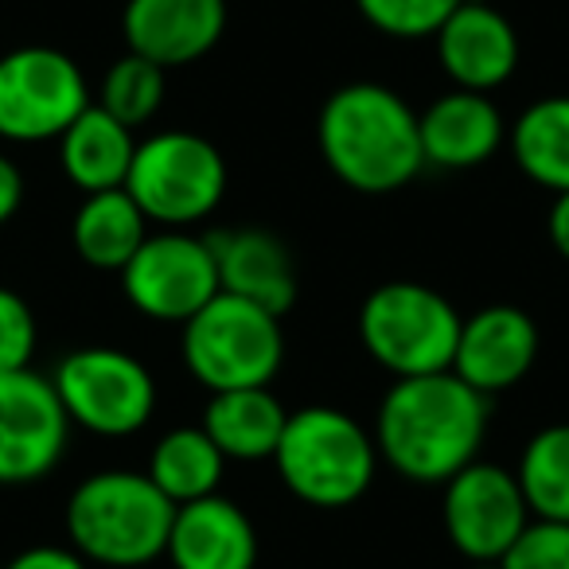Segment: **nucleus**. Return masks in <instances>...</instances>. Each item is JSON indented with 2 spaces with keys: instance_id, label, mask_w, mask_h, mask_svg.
Returning <instances> with one entry per match:
<instances>
[{
  "instance_id": "39448f33",
  "label": "nucleus",
  "mask_w": 569,
  "mask_h": 569,
  "mask_svg": "<svg viewBox=\"0 0 569 569\" xmlns=\"http://www.w3.org/2000/svg\"><path fill=\"white\" fill-rule=\"evenodd\" d=\"M460 325L449 301L418 281L379 284L359 309V340L367 356L395 379L452 371Z\"/></svg>"
},
{
  "instance_id": "2f4dec72",
  "label": "nucleus",
  "mask_w": 569,
  "mask_h": 569,
  "mask_svg": "<svg viewBox=\"0 0 569 569\" xmlns=\"http://www.w3.org/2000/svg\"><path fill=\"white\" fill-rule=\"evenodd\" d=\"M472 569H503L499 561H472Z\"/></svg>"
},
{
  "instance_id": "412c9836",
  "label": "nucleus",
  "mask_w": 569,
  "mask_h": 569,
  "mask_svg": "<svg viewBox=\"0 0 569 569\" xmlns=\"http://www.w3.org/2000/svg\"><path fill=\"white\" fill-rule=\"evenodd\" d=\"M144 227H149V219H144V211L133 203V196L126 188L94 191L74 211L71 242L87 266L121 273L133 261V253L141 250L144 238H149Z\"/></svg>"
},
{
  "instance_id": "bb28decb",
  "label": "nucleus",
  "mask_w": 569,
  "mask_h": 569,
  "mask_svg": "<svg viewBox=\"0 0 569 569\" xmlns=\"http://www.w3.org/2000/svg\"><path fill=\"white\" fill-rule=\"evenodd\" d=\"M503 569H569V522L535 519L503 553Z\"/></svg>"
},
{
  "instance_id": "c85d7f7f",
  "label": "nucleus",
  "mask_w": 569,
  "mask_h": 569,
  "mask_svg": "<svg viewBox=\"0 0 569 569\" xmlns=\"http://www.w3.org/2000/svg\"><path fill=\"white\" fill-rule=\"evenodd\" d=\"M4 569H90V561L79 550H63V546H32V550L17 553Z\"/></svg>"
},
{
  "instance_id": "6ab92c4d",
  "label": "nucleus",
  "mask_w": 569,
  "mask_h": 569,
  "mask_svg": "<svg viewBox=\"0 0 569 569\" xmlns=\"http://www.w3.org/2000/svg\"><path fill=\"white\" fill-rule=\"evenodd\" d=\"M133 152H137L133 129L121 126L113 113H106L94 102L59 137V164H63L67 180L79 191H87V196L126 188Z\"/></svg>"
},
{
  "instance_id": "a211bd4d",
  "label": "nucleus",
  "mask_w": 569,
  "mask_h": 569,
  "mask_svg": "<svg viewBox=\"0 0 569 569\" xmlns=\"http://www.w3.org/2000/svg\"><path fill=\"white\" fill-rule=\"evenodd\" d=\"M211 250L219 261L222 293L261 305L273 317H284L297 301L293 258L269 230H227L211 234Z\"/></svg>"
},
{
  "instance_id": "f3484780",
  "label": "nucleus",
  "mask_w": 569,
  "mask_h": 569,
  "mask_svg": "<svg viewBox=\"0 0 569 569\" xmlns=\"http://www.w3.org/2000/svg\"><path fill=\"white\" fill-rule=\"evenodd\" d=\"M418 129L426 164L452 168V172L480 168L483 160L496 157L507 137L499 106L476 90H452L437 98L426 113H418Z\"/></svg>"
},
{
  "instance_id": "7c9ffc66",
  "label": "nucleus",
  "mask_w": 569,
  "mask_h": 569,
  "mask_svg": "<svg viewBox=\"0 0 569 569\" xmlns=\"http://www.w3.org/2000/svg\"><path fill=\"white\" fill-rule=\"evenodd\" d=\"M550 242H553V250L561 253V258L569 261V191H561L558 199H553V207H550Z\"/></svg>"
},
{
  "instance_id": "b1692460",
  "label": "nucleus",
  "mask_w": 569,
  "mask_h": 569,
  "mask_svg": "<svg viewBox=\"0 0 569 569\" xmlns=\"http://www.w3.org/2000/svg\"><path fill=\"white\" fill-rule=\"evenodd\" d=\"M515 480L535 519L569 522V426H550L530 437Z\"/></svg>"
},
{
  "instance_id": "6e6552de",
  "label": "nucleus",
  "mask_w": 569,
  "mask_h": 569,
  "mask_svg": "<svg viewBox=\"0 0 569 569\" xmlns=\"http://www.w3.org/2000/svg\"><path fill=\"white\" fill-rule=\"evenodd\" d=\"M87 106V74L67 51L17 48L0 56V137L4 141H59Z\"/></svg>"
},
{
  "instance_id": "c756f323",
  "label": "nucleus",
  "mask_w": 569,
  "mask_h": 569,
  "mask_svg": "<svg viewBox=\"0 0 569 569\" xmlns=\"http://www.w3.org/2000/svg\"><path fill=\"white\" fill-rule=\"evenodd\" d=\"M20 199H24V176H20V168L0 152V227L12 222V214L20 211Z\"/></svg>"
},
{
  "instance_id": "f8f14e48",
  "label": "nucleus",
  "mask_w": 569,
  "mask_h": 569,
  "mask_svg": "<svg viewBox=\"0 0 569 569\" xmlns=\"http://www.w3.org/2000/svg\"><path fill=\"white\" fill-rule=\"evenodd\" d=\"M71 418L51 379L28 371L0 375V483H36L67 452Z\"/></svg>"
},
{
  "instance_id": "393cba45",
  "label": "nucleus",
  "mask_w": 569,
  "mask_h": 569,
  "mask_svg": "<svg viewBox=\"0 0 569 569\" xmlns=\"http://www.w3.org/2000/svg\"><path fill=\"white\" fill-rule=\"evenodd\" d=\"M164 90H168L164 67H157L152 59L137 56V51H126V56L106 71L98 106H102L106 113H113L121 126L141 129L160 113V106H164Z\"/></svg>"
},
{
  "instance_id": "1a4fd4ad",
  "label": "nucleus",
  "mask_w": 569,
  "mask_h": 569,
  "mask_svg": "<svg viewBox=\"0 0 569 569\" xmlns=\"http://www.w3.org/2000/svg\"><path fill=\"white\" fill-rule=\"evenodd\" d=\"M51 382L67 418L98 437L137 433L157 410V382L149 367L118 348L71 351Z\"/></svg>"
},
{
  "instance_id": "423d86ee",
  "label": "nucleus",
  "mask_w": 569,
  "mask_h": 569,
  "mask_svg": "<svg viewBox=\"0 0 569 569\" xmlns=\"http://www.w3.org/2000/svg\"><path fill=\"white\" fill-rule=\"evenodd\" d=\"M281 317L234 293H219L183 325V363L211 395L269 387L281 371Z\"/></svg>"
},
{
  "instance_id": "f257e3e1",
  "label": "nucleus",
  "mask_w": 569,
  "mask_h": 569,
  "mask_svg": "<svg viewBox=\"0 0 569 569\" xmlns=\"http://www.w3.org/2000/svg\"><path fill=\"white\" fill-rule=\"evenodd\" d=\"M488 433V395L452 371L398 379L375 421L379 457L413 483H449Z\"/></svg>"
},
{
  "instance_id": "0eeeda50",
  "label": "nucleus",
  "mask_w": 569,
  "mask_h": 569,
  "mask_svg": "<svg viewBox=\"0 0 569 569\" xmlns=\"http://www.w3.org/2000/svg\"><path fill=\"white\" fill-rule=\"evenodd\" d=\"M126 191L149 222L183 230L207 219L227 196V160L207 137L168 129L137 141Z\"/></svg>"
},
{
  "instance_id": "5701e85b",
  "label": "nucleus",
  "mask_w": 569,
  "mask_h": 569,
  "mask_svg": "<svg viewBox=\"0 0 569 569\" xmlns=\"http://www.w3.org/2000/svg\"><path fill=\"white\" fill-rule=\"evenodd\" d=\"M511 157L538 188L569 191V94L527 106L507 133Z\"/></svg>"
},
{
  "instance_id": "4468645a",
  "label": "nucleus",
  "mask_w": 569,
  "mask_h": 569,
  "mask_svg": "<svg viewBox=\"0 0 569 569\" xmlns=\"http://www.w3.org/2000/svg\"><path fill=\"white\" fill-rule=\"evenodd\" d=\"M121 32L129 51L164 71L196 63L227 32V0H129Z\"/></svg>"
},
{
  "instance_id": "4be33fe9",
  "label": "nucleus",
  "mask_w": 569,
  "mask_h": 569,
  "mask_svg": "<svg viewBox=\"0 0 569 569\" xmlns=\"http://www.w3.org/2000/svg\"><path fill=\"white\" fill-rule=\"evenodd\" d=\"M222 468H227V457H222L219 445L207 437V429L183 426L160 437L144 472H149V480L180 507V503H196V499L214 496L222 483Z\"/></svg>"
},
{
  "instance_id": "20e7f679",
  "label": "nucleus",
  "mask_w": 569,
  "mask_h": 569,
  "mask_svg": "<svg viewBox=\"0 0 569 569\" xmlns=\"http://www.w3.org/2000/svg\"><path fill=\"white\" fill-rule=\"evenodd\" d=\"M273 465L301 503L340 511L367 496L379 468V445L336 406H305L284 421Z\"/></svg>"
},
{
  "instance_id": "a878e982",
  "label": "nucleus",
  "mask_w": 569,
  "mask_h": 569,
  "mask_svg": "<svg viewBox=\"0 0 569 569\" xmlns=\"http://www.w3.org/2000/svg\"><path fill=\"white\" fill-rule=\"evenodd\" d=\"M371 28L395 40H426L460 9V0H356Z\"/></svg>"
},
{
  "instance_id": "aec40b11",
  "label": "nucleus",
  "mask_w": 569,
  "mask_h": 569,
  "mask_svg": "<svg viewBox=\"0 0 569 569\" xmlns=\"http://www.w3.org/2000/svg\"><path fill=\"white\" fill-rule=\"evenodd\" d=\"M284 406L269 387H238L211 395L203 429L227 460H273L284 433Z\"/></svg>"
},
{
  "instance_id": "cd10ccee",
  "label": "nucleus",
  "mask_w": 569,
  "mask_h": 569,
  "mask_svg": "<svg viewBox=\"0 0 569 569\" xmlns=\"http://www.w3.org/2000/svg\"><path fill=\"white\" fill-rule=\"evenodd\" d=\"M36 340H40V332H36V317L28 301L0 284V375L28 371L36 356Z\"/></svg>"
},
{
  "instance_id": "f03ea898",
  "label": "nucleus",
  "mask_w": 569,
  "mask_h": 569,
  "mask_svg": "<svg viewBox=\"0 0 569 569\" xmlns=\"http://www.w3.org/2000/svg\"><path fill=\"white\" fill-rule=\"evenodd\" d=\"M317 141L328 168L363 196H387L426 168L418 113L379 82H351L325 102Z\"/></svg>"
},
{
  "instance_id": "7ed1b4c3",
  "label": "nucleus",
  "mask_w": 569,
  "mask_h": 569,
  "mask_svg": "<svg viewBox=\"0 0 569 569\" xmlns=\"http://www.w3.org/2000/svg\"><path fill=\"white\" fill-rule=\"evenodd\" d=\"M176 503L149 480V472H94L67 503V535L94 566L141 569L168 550Z\"/></svg>"
},
{
  "instance_id": "9b49d317",
  "label": "nucleus",
  "mask_w": 569,
  "mask_h": 569,
  "mask_svg": "<svg viewBox=\"0 0 569 569\" xmlns=\"http://www.w3.org/2000/svg\"><path fill=\"white\" fill-rule=\"evenodd\" d=\"M445 530L468 561H503L530 527V507L515 472L472 460L445 483Z\"/></svg>"
},
{
  "instance_id": "ddd939ff",
  "label": "nucleus",
  "mask_w": 569,
  "mask_h": 569,
  "mask_svg": "<svg viewBox=\"0 0 569 569\" xmlns=\"http://www.w3.org/2000/svg\"><path fill=\"white\" fill-rule=\"evenodd\" d=\"M538 359V328L515 305H488L460 325L452 375L480 395L519 387Z\"/></svg>"
},
{
  "instance_id": "9d476101",
  "label": "nucleus",
  "mask_w": 569,
  "mask_h": 569,
  "mask_svg": "<svg viewBox=\"0 0 569 569\" xmlns=\"http://www.w3.org/2000/svg\"><path fill=\"white\" fill-rule=\"evenodd\" d=\"M121 289L141 317L188 325L211 297L222 293L211 238H196L188 230L149 234L121 269Z\"/></svg>"
},
{
  "instance_id": "2eb2a0df",
  "label": "nucleus",
  "mask_w": 569,
  "mask_h": 569,
  "mask_svg": "<svg viewBox=\"0 0 569 569\" xmlns=\"http://www.w3.org/2000/svg\"><path fill=\"white\" fill-rule=\"evenodd\" d=\"M437 59L457 90L488 94L519 67V36L491 4H460L437 32Z\"/></svg>"
},
{
  "instance_id": "dca6fc26",
  "label": "nucleus",
  "mask_w": 569,
  "mask_h": 569,
  "mask_svg": "<svg viewBox=\"0 0 569 569\" xmlns=\"http://www.w3.org/2000/svg\"><path fill=\"white\" fill-rule=\"evenodd\" d=\"M164 553L176 569H253L258 530L234 499L214 491L207 499L176 507Z\"/></svg>"
}]
</instances>
